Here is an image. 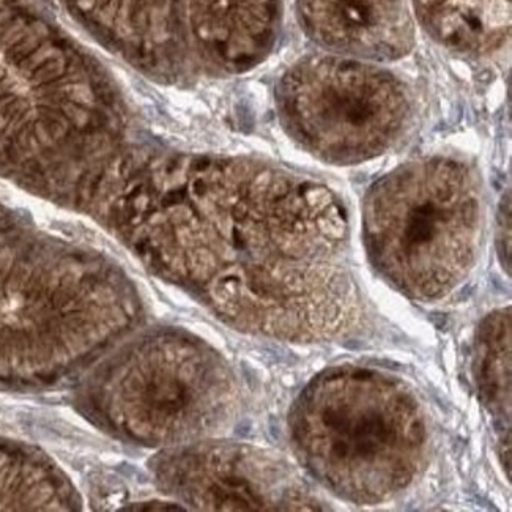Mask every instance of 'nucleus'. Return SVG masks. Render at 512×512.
<instances>
[{"instance_id":"2","label":"nucleus","mask_w":512,"mask_h":512,"mask_svg":"<svg viewBox=\"0 0 512 512\" xmlns=\"http://www.w3.org/2000/svg\"><path fill=\"white\" fill-rule=\"evenodd\" d=\"M289 133L330 161H361L393 144L409 119L402 82L375 64L333 54L305 57L278 92Z\"/></svg>"},{"instance_id":"4","label":"nucleus","mask_w":512,"mask_h":512,"mask_svg":"<svg viewBox=\"0 0 512 512\" xmlns=\"http://www.w3.org/2000/svg\"><path fill=\"white\" fill-rule=\"evenodd\" d=\"M191 30L205 56L240 70L275 45L279 0H188Z\"/></svg>"},{"instance_id":"1","label":"nucleus","mask_w":512,"mask_h":512,"mask_svg":"<svg viewBox=\"0 0 512 512\" xmlns=\"http://www.w3.org/2000/svg\"><path fill=\"white\" fill-rule=\"evenodd\" d=\"M478 197L454 161L410 164L375 186L366 210L369 248L391 278L437 289L472 262Z\"/></svg>"},{"instance_id":"5","label":"nucleus","mask_w":512,"mask_h":512,"mask_svg":"<svg viewBox=\"0 0 512 512\" xmlns=\"http://www.w3.org/2000/svg\"><path fill=\"white\" fill-rule=\"evenodd\" d=\"M435 41L467 56H487L511 35V0H412Z\"/></svg>"},{"instance_id":"3","label":"nucleus","mask_w":512,"mask_h":512,"mask_svg":"<svg viewBox=\"0 0 512 512\" xmlns=\"http://www.w3.org/2000/svg\"><path fill=\"white\" fill-rule=\"evenodd\" d=\"M297 16L303 32L333 56L382 64L415 46L409 0H297Z\"/></svg>"}]
</instances>
